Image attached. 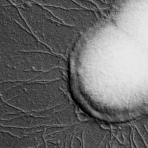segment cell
<instances>
[{"label":"cell","mask_w":148,"mask_h":148,"mask_svg":"<svg viewBox=\"0 0 148 148\" xmlns=\"http://www.w3.org/2000/svg\"><path fill=\"white\" fill-rule=\"evenodd\" d=\"M9 1L16 7L19 6L28 2V0H9Z\"/></svg>","instance_id":"4fadbf2b"},{"label":"cell","mask_w":148,"mask_h":148,"mask_svg":"<svg viewBox=\"0 0 148 148\" xmlns=\"http://www.w3.org/2000/svg\"><path fill=\"white\" fill-rule=\"evenodd\" d=\"M24 82H22L19 84L10 88L2 95H1L0 97L3 101L7 103L24 93L25 92Z\"/></svg>","instance_id":"9c48e42d"},{"label":"cell","mask_w":148,"mask_h":148,"mask_svg":"<svg viewBox=\"0 0 148 148\" xmlns=\"http://www.w3.org/2000/svg\"><path fill=\"white\" fill-rule=\"evenodd\" d=\"M42 6L56 7L65 8H83L73 0H28Z\"/></svg>","instance_id":"5b68a950"},{"label":"cell","mask_w":148,"mask_h":148,"mask_svg":"<svg viewBox=\"0 0 148 148\" xmlns=\"http://www.w3.org/2000/svg\"><path fill=\"white\" fill-rule=\"evenodd\" d=\"M44 7L62 23L80 30L91 28L98 21L96 13L91 9Z\"/></svg>","instance_id":"3957f363"},{"label":"cell","mask_w":148,"mask_h":148,"mask_svg":"<svg viewBox=\"0 0 148 148\" xmlns=\"http://www.w3.org/2000/svg\"><path fill=\"white\" fill-rule=\"evenodd\" d=\"M22 82H7L0 83V96L8 90Z\"/></svg>","instance_id":"7c38bea8"},{"label":"cell","mask_w":148,"mask_h":148,"mask_svg":"<svg viewBox=\"0 0 148 148\" xmlns=\"http://www.w3.org/2000/svg\"><path fill=\"white\" fill-rule=\"evenodd\" d=\"M25 92L7 102L25 113L48 109L49 105L59 95L58 82L27 81L24 83Z\"/></svg>","instance_id":"7a4b0ae2"},{"label":"cell","mask_w":148,"mask_h":148,"mask_svg":"<svg viewBox=\"0 0 148 148\" xmlns=\"http://www.w3.org/2000/svg\"><path fill=\"white\" fill-rule=\"evenodd\" d=\"M59 71L57 67L42 73L30 81L42 83L53 82L59 78Z\"/></svg>","instance_id":"ba28073f"},{"label":"cell","mask_w":148,"mask_h":148,"mask_svg":"<svg viewBox=\"0 0 148 148\" xmlns=\"http://www.w3.org/2000/svg\"><path fill=\"white\" fill-rule=\"evenodd\" d=\"M52 117H40L25 113L22 116L8 121L0 120L1 126H13L31 128L38 126H51L53 124Z\"/></svg>","instance_id":"277c9868"},{"label":"cell","mask_w":148,"mask_h":148,"mask_svg":"<svg viewBox=\"0 0 148 148\" xmlns=\"http://www.w3.org/2000/svg\"><path fill=\"white\" fill-rule=\"evenodd\" d=\"M78 5L84 8L94 10L97 8V6L91 1L88 0H73Z\"/></svg>","instance_id":"8fae6325"},{"label":"cell","mask_w":148,"mask_h":148,"mask_svg":"<svg viewBox=\"0 0 148 148\" xmlns=\"http://www.w3.org/2000/svg\"><path fill=\"white\" fill-rule=\"evenodd\" d=\"M20 112H21V111L10 105L7 103L5 102L4 103L0 106V119L6 114L16 113Z\"/></svg>","instance_id":"30bf717a"},{"label":"cell","mask_w":148,"mask_h":148,"mask_svg":"<svg viewBox=\"0 0 148 148\" xmlns=\"http://www.w3.org/2000/svg\"><path fill=\"white\" fill-rule=\"evenodd\" d=\"M100 1L106 4H109V3H110V1H111V0H100Z\"/></svg>","instance_id":"5bb4252c"},{"label":"cell","mask_w":148,"mask_h":148,"mask_svg":"<svg viewBox=\"0 0 148 148\" xmlns=\"http://www.w3.org/2000/svg\"><path fill=\"white\" fill-rule=\"evenodd\" d=\"M5 103V102L3 101V100H2V99L1 98V97H0V106L2 105V104L4 103Z\"/></svg>","instance_id":"9a60e30c"},{"label":"cell","mask_w":148,"mask_h":148,"mask_svg":"<svg viewBox=\"0 0 148 148\" xmlns=\"http://www.w3.org/2000/svg\"><path fill=\"white\" fill-rule=\"evenodd\" d=\"M34 37L52 53L64 55L80 30L62 23L45 7L28 1L17 7Z\"/></svg>","instance_id":"6da1fadb"},{"label":"cell","mask_w":148,"mask_h":148,"mask_svg":"<svg viewBox=\"0 0 148 148\" xmlns=\"http://www.w3.org/2000/svg\"><path fill=\"white\" fill-rule=\"evenodd\" d=\"M20 138L0 130V148H19Z\"/></svg>","instance_id":"52a82bcc"},{"label":"cell","mask_w":148,"mask_h":148,"mask_svg":"<svg viewBox=\"0 0 148 148\" xmlns=\"http://www.w3.org/2000/svg\"><path fill=\"white\" fill-rule=\"evenodd\" d=\"M46 127V126H41L33 128H23L0 125V130L6 132L15 136L21 138L28 136L36 132L44 130Z\"/></svg>","instance_id":"8992f818"}]
</instances>
